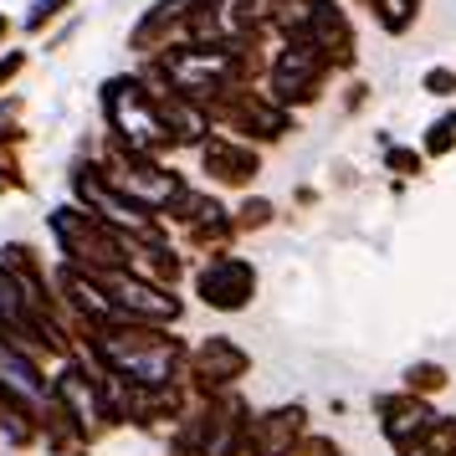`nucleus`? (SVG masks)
Wrapping results in <instances>:
<instances>
[{
    "mask_svg": "<svg viewBox=\"0 0 456 456\" xmlns=\"http://www.w3.org/2000/svg\"><path fill=\"white\" fill-rule=\"evenodd\" d=\"M21 67H26V57H21V52H5V57H0V87L11 83V77H16Z\"/></svg>",
    "mask_w": 456,
    "mask_h": 456,
    "instance_id": "4be33fe9",
    "label": "nucleus"
},
{
    "mask_svg": "<svg viewBox=\"0 0 456 456\" xmlns=\"http://www.w3.org/2000/svg\"><path fill=\"white\" fill-rule=\"evenodd\" d=\"M420 5H426V0H374L370 16L385 37H405V31H415V21H420Z\"/></svg>",
    "mask_w": 456,
    "mask_h": 456,
    "instance_id": "ddd939ff",
    "label": "nucleus"
},
{
    "mask_svg": "<svg viewBox=\"0 0 456 456\" xmlns=\"http://www.w3.org/2000/svg\"><path fill=\"white\" fill-rule=\"evenodd\" d=\"M195 292L216 313H241L256 297V267H251L247 256H236V251L206 256V267L195 272Z\"/></svg>",
    "mask_w": 456,
    "mask_h": 456,
    "instance_id": "39448f33",
    "label": "nucleus"
},
{
    "mask_svg": "<svg viewBox=\"0 0 456 456\" xmlns=\"http://www.w3.org/2000/svg\"><path fill=\"white\" fill-rule=\"evenodd\" d=\"M206 113H210V124H216V134H231V139L256 144V149L282 144L292 128H297L292 124L297 113H288L267 87H221L206 103Z\"/></svg>",
    "mask_w": 456,
    "mask_h": 456,
    "instance_id": "f257e3e1",
    "label": "nucleus"
},
{
    "mask_svg": "<svg viewBox=\"0 0 456 456\" xmlns=\"http://www.w3.org/2000/svg\"><path fill=\"white\" fill-rule=\"evenodd\" d=\"M420 87H426V93H431V98H456V67H426V72H420Z\"/></svg>",
    "mask_w": 456,
    "mask_h": 456,
    "instance_id": "6ab92c4d",
    "label": "nucleus"
},
{
    "mask_svg": "<svg viewBox=\"0 0 456 456\" xmlns=\"http://www.w3.org/2000/svg\"><path fill=\"white\" fill-rule=\"evenodd\" d=\"M231 221H236V236H251V231H267L277 221V206L267 195H247L241 206H231Z\"/></svg>",
    "mask_w": 456,
    "mask_h": 456,
    "instance_id": "4468645a",
    "label": "nucleus"
},
{
    "mask_svg": "<svg viewBox=\"0 0 456 456\" xmlns=\"http://www.w3.org/2000/svg\"><path fill=\"white\" fill-rule=\"evenodd\" d=\"M415 456H456V420L452 415H436V426L426 431V441H420Z\"/></svg>",
    "mask_w": 456,
    "mask_h": 456,
    "instance_id": "f3484780",
    "label": "nucleus"
},
{
    "mask_svg": "<svg viewBox=\"0 0 456 456\" xmlns=\"http://www.w3.org/2000/svg\"><path fill=\"white\" fill-rule=\"evenodd\" d=\"M405 390H411V395L446 390V370H441V364H431V359H420V364H411V370H405Z\"/></svg>",
    "mask_w": 456,
    "mask_h": 456,
    "instance_id": "a211bd4d",
    "label": "nucleus"
},
{
    "mask_svg": "<svg viewBox=\"0 0 456 456\" xmlns=\"http://www.w3.org/2000/svg\"><path fill=\"white\" fill-rule=\"evenodd\" d=\"M329 77H333V67L313 42H277L272 67H267V93L288 108V113H297V108L323 103Z\"/></svg>",
    "mask_w": 456,
    "mask_h": 456,
    "instance_id": "20e7f679",
    "label": "nucleus"
},
{
    "mask_svg": "<svg viewBox=\"0 0 456 456\" xmlns=\"http://www.w3.org/2000/svg\"><path fill=\"white\" fill-rule=\"evenodd\" d=\"M308 21H313V0H272L267 11L272 42H308Z\"/></svg>",
    "mask_w": 456,
    "mask_h": 456,
    "instance_id": "f8f14e48",
    "label": "nucleus"
},
{
    "mask_svg": "<svg viewBox=\"0 0 456 456\" xmlns=\"http://www.w3.org/2000/svg\"><path fill=\"white\" fill-rule=\"evenodd\" d=\"M5 37H11V16H5V11H0V42H5Z\"/></svg>",
    "mask_w": 456,
    "mask_h": 456,
    "instance_id": "b1692460",
    "label": "nucleus"
},
{
    "mask_svg": "<svg viewBox=\"0 0 456 456\" xmlns=\"http://www.w3.org/2000/svg\"><path fill=\"white\" fill-rule=\"evenodd\" d=\"M385 169H390L395 180H415L420 169H426V154L411 144H385Z\"/></svg>",
    "mask_w": 456,
    "mask_h": 456,
    "instance_id": "dca6fc26",
    "label": "nucleus"
},
{
    "mask_svg": "<svg viewBox=\"0 0 456 456\" xmlns=\"http://www.w3.org/2000/svg\"><path fill=\"white\" fill-rule=\"evenodd\" d=\"M308 42L329 57L333 72H354V62H359V37H354V16H349L344 0H313Z\"/></svg>",
    "mask_w": 456,
    "mask_h": 456,
    "instance_id": "6e6552de",
    "label": "nucleus"
},
{
    "mask_svg": "<svg viewBox=\"0 0 456 456\" xmlns=\"http://www.w3.org/2000/svg\"><path fill=\"white\" fill-rule=\"evenodd\" d=\"M374 415H379V431H385V441H390L400 456H415L420 452V441H426V431L436 426V411L426 395H379L374 400Z\"/></svg>",
    "mask_w": 456,
    "mask_h": 456,
    "instance_id": "423d86ee",
    "label": "nucleus"
},
{
    "mask_svg": "<svg viewBox=\"0 0 456 456\" xmlns=\"http://www.w3.org/2000/svg\"><path fill=\"white\" fill-rule=\"evenodd\" d=\"M103 118L113 144L134 149V154H165L169 134L159 124V108H154V93L144 87V77H108L103 83Z\"/></svg>",
    "mask_w": 456,
    "mask_h": 456,
    "instance_id": "7ed1b4c3",
    "label": "nucleus"
},
{
    "mask_svg": "<svg viewBox=\"0 0 456 456\" xmlns=\"http://www.w3.org/2000/svg\"><path fill=\"white\" fill-rule=\"evenodd\" d=\"M195 5H200V0H159V5H149L144 16H139V26L128 31V46L144 52V57L175 46V37H185V21H190Z\"/></svg>",
    "mask_w": 456,
    "mask_h": 456,
    "instance_id": "9d476101",
    "label": "nucleus"
},
{
    "mask_svg": "<svg viewBox=\"0 0 456 456\" xmlns=\"http://www.w3.org/2000/svg\"><path fill=\"white\" fill-rule=\"evenodd\" d=\"M292 456H344V452L333 446L329 436H303V441L292 446Z\"/></svg>",
    "mask_w": 456,
    "mask_h": 456,
    "instance_id": "aec40b11",
    "label": "nucleus"
},
{
    "mask_svg": "<svg viewBox=\"0 0 456 456\" xmlns=\"http://www.w3.org/2000/svg\"><path fill=\"white\" fill-rule=\"evenodd\" d=\"M420 154H426V159H446V154H456V113H441V118L426 128Z\"/></svg>",
    "mask_w": 456,
    "mask_h": 456,
    "instance_id": "2eb2a0df",
    "label": "nucleus"
},
{
    "mask_svg": "<svg viewBox=\"0 0 456 456\" xmlns=\"http://www.w3.org/2000/svg\"><path fill=\"white\" fill-rule=\"evenodd\" d=\"M62 5H67V0H37V5H31V16H26V31H42V26L52 21Z\"/></svg>",
    "mask_w": 456,
    "mask_h": 456,
    "instance_id": "412c9836",
    "label": "nucleus"
},
{
    "mask_svg": "<svg viewBox=\"0 0 456 456\" xmlns=\"http://www.w3.org/2000/svg\"><path fill=\"white\" fill-rule=\"evenodd\" d=\"M185 241L195 251H206V256H221V251H231V241H236V221H231V206H216L200 216V221H190L185 226Z\"/></svg>",
    "mask_w": 456,
    "mask_h": 456,
    "instance_id": "9b49d317",
    "label": "nucleus"
},
{
    "mask_svg": "<svg viewBox=\"0 0 456 456\" xmlns=\"http://www.w3.org/2000/svg\"><path fill=\"white\" fill-rule=\"evenodd\" d=\"M195 154H200L206 180L210 185H221V190H251L256 185V175H262V149L241 144V139H231V134H210Z\"/></svg>",
    "mask_w": 456,
    "mask_h": 456,
    "instance_id": "0eeeda50",
    "label": "nucleus"
},
{
    "mask_svg": "<svg viewBox=\"0 0 456 456\" xmlns=\"http://www.w3.org/2000/svg\"><path fill=\"white\" fill-rule=\"evenodd\" d=\"M354 5H374V0H354Z\"/></svg>",
    "mask_w": 456,
    "mask_h": 456,
    "instance_id": "393cba45",
    "label": "nucleus"
},
{
    "mask_svg": "<svg viewBox=\"0 0 456 456\" xmlns=\"http://www.w3.org/2000/svg\"><path fill=\"white\" fill-rule=\"evenodd\" d=\"M247 370H251V354L241 349L236 338H221V333L206 338L200 349L190 354V379H195V390L206 395V400L210 395H226Z\"/></svg>",
    "mask_w": 456,
    "mask_h": 456,
    "instance_id": "1a4fd4ad",
    "label": "nucleus"
},
{
    "mask_svg": "<svg viewBox=\"0 0 456 456\" xmlns=\"http://www.w3.org/2000/svg\"><path fill=\"white\" fill-rule=\"evenodd\" d=\"M364 98H370V83H349V93H344V108H349V113H359V108H364Z\"/></svg>",
    "mask_w": 456,
    "mask_h": 456,
    "instance_id": "5701e85b",
    "label": "nucleus"
},
{
    "mask_svg": "<svg viewBox=\"0 0 456 456\" xmlns=\"http://www.w3.org/2000/svg\"><path fill=\"white\" fill-rule=\"evenodd\" d=\"M46 226L57 236L67 267H83V272H124L128 267V236L113 231L108 221H98L93 210L57 206L46 216Z\"/></svg>",
    "mask_w": 456,
    "mask_h": 456,
    "instance_id": "f03ea898",
    "label": "nucleus"
}]
</instances>
